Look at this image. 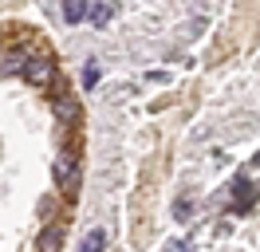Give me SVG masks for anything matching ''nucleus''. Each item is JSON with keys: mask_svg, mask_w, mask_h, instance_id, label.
<instances>
[{"mask_svg": "<svg viewBox=\"0 0 260 252\" xmlns=\"http://www.w3.org/2000/svg\"><path fill=\"white\" fill-rule=\"evenodd\" d=\"M55 185L67 189V193L79 185V158H75V150H67V154L55 158Z\"/></svg>", "mask_w": 260, "mask_h": 252, "instance_id": "f257e3e1", "label": "nucleus"}, {"mask_svg": "<svg viewBox=\"0 0 260 252\" xmlns=\"http://www.w3.org/2000/svg\"><path fill=\"white\" fill-rule=\"evenodd\" d=\"M24 79H28L32 87H48L51 79H55V67H51L48 59H36V55H28V59H24Z\"/></svg>", "mask_w": 260, "mask_h": 252, "instance_id": "f03ea898", "label": "nucleus"}, {"mask_svg": "<svg viewBox=\"0 0 260 252\" xmlns=\"http://www.w3.org/2000/svg\"><path fill=\"white\" fill-rule=\"evenodd\" d=\"M233 189H237V197H233V209H237V213H244V209L260 197V185H252L248 177H237V185H233Z\"/></svg>", "mask_w": 260, "mask_h": 252, "instance_id": "7ed1b4c3", "label": "nucleus"}, {"mask_svg": "<svg viewBox=\"0 0 260 252\" xmlns=\"http://www.w3.org/2000/svg\"><path fill=\"white\" fill-rule=\"evenodd\" d=\"M51 107H55V114L67 118V122H75V118H79V103H75L71 94H55V99H51Z\"/></svg>", "mask_w": 260, "mask_h": 252, "instance_id": "20e7f679", "label": "nucleus"}, {"mask_svg": "<svg viewBox=\"0 0 260 252\" xmlns=\"http://www.w3.org/2000/svg\"><path fill=\"white\" fill-rule=\"evenodd\" d=\"M63 20H67V24L87 20V0H63Z\"/></svg>", "mask_w": 260, "mask_h": 252, "instance_id": "39448f33", "label": "nucleus"}, {"mask_svg": "<svg viewBox=\"0 0 260 252\" xmlns=\"http://www.w3.org/2000/svg\"><path fill=\"white\" fill-rule=\"evenodd\" d=\"M24 59H28V51H24V47H12V51L4 55V75H16V71H24Z\"/></svg>", "mask_w": 260, "mask_h": 252, "instance_id": "423d86ee", "label": "nucleus"}, {"mask_svg": "<svg viewBox=\"0 0 260 252\" xmlns=\"http://www.w3.org/2000/svg\"><path fill=\"white\" fill-rule=\"evenodd\" d=\"M79 248H83V252H99V248H107V236L95 229V233H87V236H83V244H79Z\"/></svg>", "mask_w": 260, "mask_h": 252, "instance_id": "0eeeda50", "label": "nucleus"}, {"mask_svg": "<svg viewBox=\"0 0 260 252\" xmlns=\"http://www.w3.org/2000/svg\"><path fill=\"white\" fill-rule=\"evenodd\" d=\"M95 83H99V63H87V71H83V87L91 91Z\"/></svg>", "mask_w": 260, "mask_h": 252, "instance_id": "6e6552de", "label": "nucleus"}, {"mask_svg": "<svg viewBox=\"0 0 260 252\" xmlns=\"http://www.w3.org/2000/svg\"><path fill=\"white\" fill-rule=\"evenodd\" d=\"M40 248H59V233H55V229H48V233L40 236Z\"/></svg>", "mask_w": 260, "mask_h": 252, "instance_id": "1a4fd4ad", "label": "nucleus"}, {"mask_svg": "<svg viewBox=\"0 0 260 252\" xmlns=\"http://www.w3.org/2000/svg\"><path fill=\"white\" fill-rule=\"evenodd\" d=\"M189 213H193V205L185 201V197H181V201H174V217H178V220H185Z\"/></svg>", "mask_w": 260, "mask_h": 252, "instance_id": "9d476101", "label": "nucleus"}, {"mask_svg": "<svg viewBox=\"0 0 260 252\" xmlns=\"http://www.w3.org/2000/svg\"><path fill=\"white\" fill-rule=\"evenodd\" d=\"M91 20H95V24H103V20H111V8H95V12H91Z\"/></svg>", "mask_w": 260, "mask_h": 252, "instance_id": "9b49d317", "label": "nucleus"}, {"mask_svg": "<svg viewBox=\"0 0 260 252\" xmlns=\"http://www.w3.org/2000/svg\"><path fill=\"white\" fill-rule=\"evenodd\" d=\"M252 162H256V166H260V154H256V158H252Z\"/></svg>", "mask_w": 260, "mask_h": 252, "instance_id": "f8f14e48", "label": "nucleus"}]
</instances>
